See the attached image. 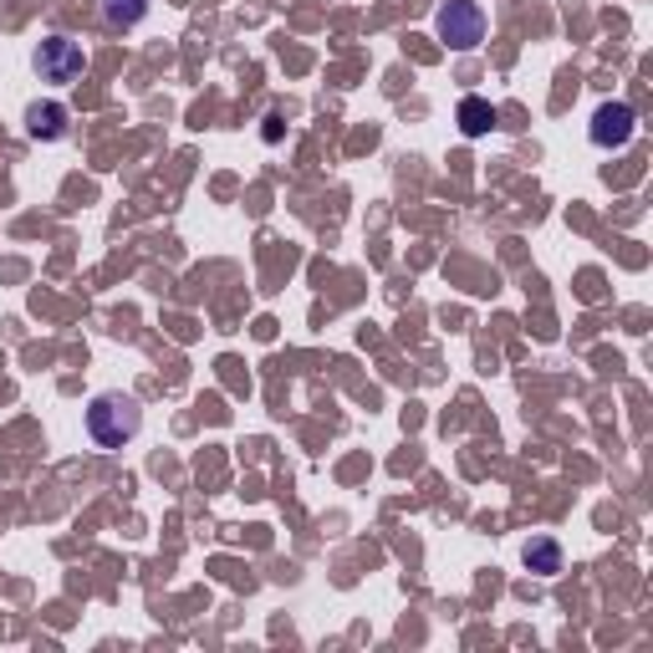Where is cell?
<instances>
[{
	"label": "cell",
	"instance_id": "obj_1",
	"mask_svg": "<svg viewBox=\"0 0 653 653\" xmlns=\"http://www.w3.org/2000/svg\"><path fill=\"white\" fill-rule=\"evenodd\" d=\"M138 430H144V409L128 394H97L93 409H87V434L102 449H123Z\"/></svg>",
	"mask_w": 653,
	"mask_h": 653
},
{
	"label": "cell",
	"instance_id": "obj_2",
	"mask_svg": "<svg viewBox=\"0 0 653 653\" xmlns=\"http://www.w3.org/2000/svg\"><path fill=\"white\" fill-rule=\"evenodd\" d=\"M434 32L455 51H475L480 41H485V11H480V0H445L439 16H434Z\"/></svg>",
	"mask_w": 653,
	"mask_h": 653
},
{
	"label": "cell",
	"instance_id": "obj_3",
	"mask_svg": "<svg viewBox=\"0 0 653 653\" xmlns=\"http://www.w3.org/2000/svg\"><path fill=\"white\" fill-rule=\"evenodd\" d=\"M36 72H41V82L66 87V82H77L82 72H87V51H82V41H72V36H47V41L36 47Z\"/></svg>",
	"mask_w": 653,
	"mask_h": 653
},
{
	"label": "cell",
	"instance_id": "obj_4",
	"mask_svg": "<svg viewBox=\"0 0 653 653\" xmlns=\"http://www.w3.org/2000/svg\"><path fill=\"white\" fill-rule=\"evenodd\" d=\"M633 123H638V112L628 108V102H603V108L592 112V144L597 148H622L628 138H633Z\"/></svg>",
	"mask_w": 653,
	"mask_h": 653
},
{
	"label": "cell",
	"instance_id": "obj_5",
	"mask_svg": "<svg viewBox=\"0 0 653 653\" xmlns=\"http://www.w3.org/2000/svg\"><path fill=\"white\" fill-rule=\"evenodd\" d=\"M66 128H72L66 102H32L26 108V133H32L36 144H57V138H66Z\"/></svg>",
	"mask_w": 653,
	"mask_h": 653
},
{
	"label": "cell",
	"instance_id": "obj_6",
	"mask_svg": "<svg viewBox=\"0 0 653 653\" xmlns=\"http://www.w3.org/2000/svg\"><path fill=\"white\" fill-rule=\"evenodd\" d=\"M495 128V108L485 102V97H464L460 102V133L464 138H485Z\"/></svg>",
	"mask_w": 653,
	"mask_h": 653
},
{
	"label": "cell",
	"instance_id": "obj_7",
	"mask_svg": "<svg viewBox=\"0 0 653 653\" xmlns=\"http://www.w3.org/2000/svg\"><path fill=\"white\" fill-rule=\"evenodd\" d=\"M148 16V0H102V21L112 32H133Z\"/></svg>",
	"mask_w": 653,
	"mask_h": 653
},
{
	"label": "cell",
	"instance_id": "obj_8",
	"mask_svg": "<svg viewBox=\"0 0 653 653\" xmlns=\"http://www.w3.org/2000/svg\"><path fill=\"white\" fill-rule=\"evenodd\" d=\"M527 567L536 577H557L561 572V546L552 542V536H536V542H527Z\"/></svg>",
	"mask_w": 653,
	"mask_h": 653
}]
</instances>
